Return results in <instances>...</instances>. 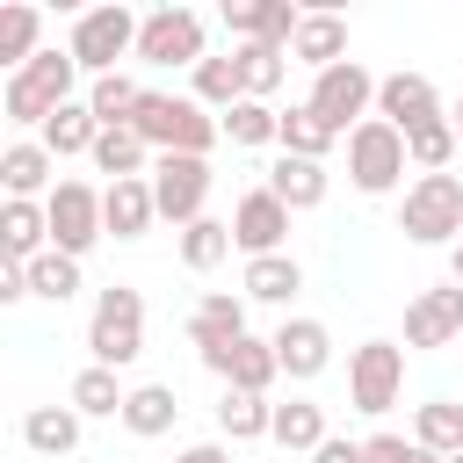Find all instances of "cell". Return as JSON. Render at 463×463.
<instances>
[{"label":"cell","instance_id":"obj_5","mask_svg":"<svg viewBox=\"0 0 463 463\" xmlns=\"http://www.w3.org/2000/svg\"><path fill=\"white\" fill-rule=\"evenodd\" d=\"M398 232H405L412 246H456V239H463V181H456V174H420V181H405Z\"/></svg>","mask_w":463,"mask_h":463},{"label":"cell","instance_id":"obj_10","mask_svg":"<svg viewBox=\"0 0 463 463\" xmlns=\"http://www.w3.org/2000/svg\"><path fill=\"white\" fill-rule=\"evenodd\" d=\"M137 58L145 65H203L210 58V29H203V14L195 7H152L145 14V29H137Z\"/></svg>","mask_w":463,"mask_h":463},{"label":"cell","instance_id":"obj_6","mask_svg":"<svg viewBox=\"0 0 463 463\" xmlns=\"http://www.w3.org/2000/svg\"><path fill=\"white\" fill-rule=\"evenodd\" d=\"M137 29H145V14H130V7H87L80 22H72V58H80V72H94V80H109V72H123L116 58H137Z\"/></svg>","mask_w":463,"mask_h":463},{"label":"cell","instance_id":"obj_15","mask_svg":"<svg viewBox=\"0 0 463 463\" xmlns=\"http://www.w3.org/2000/svg\"><path fill=\"white\" fill-rule=\"evenodd\" d=\"M449 340H463V282L420 289L405 304V347H449Z\"/></svg>","mask_w":463,"mask_h":463},{"label":"cell","instance_id":"obj_23","mask_svg":"<svg viewBox=\"0 0 463 463\" xmlns=\"http://www.w3.org/2000/svg\"><path fill=\"white\" fill-rule=\"evenodd\" d=\"M268 188H275V195L289 203V217H297V210H318V203H326L333 174H326V159H289V152H282V159L268 166Z\"/></svg>","mask_w":463,"mask_h":463},{"label":"cell","instance_id":"obj_14","mask_svg":"<svg viewBox=\"0 0 463 463\" xmlns=\"http://www.w3.org/2000/svg\"><path fill=\"white\" fill-rule=\"evenodd\" d=\"M376 116H383L391 130H420V123H441L449 109H441V87H434L427 72H383V87H376Z\"/></svg>","mask_w":463,"mask_h":463},{"label":"cell","instance_id":"obj_38","mask_svg":"<svg viewBox=\"0 0 463 463\" xmlns=\"http://www.w3.org/2000/svg\"><path fill=\"white\" fill-rule=\"evenodd\" d=\"M333 145H340V130H326L304 101H297V109H282V152H289V159H326Z\"/></svg>","mask_w":463,"mask_h":463},{"label":"cell","instance_id":"obj_33","mask_svg":"<svg viewBox=\"0 0 463 463\" xmlns=\"http://www.w3.org/2000/svg\"><path fill=\"white\" fill-rule=\"evenodd\" d=\"M174 420H181V398H174V383H137V391H130V405H123V427H130L137 441H159Z\"/></svg>","mask_w":463,"mask_h":463},{"label":"cell","instance_id":"obj_24","mask_svg":"<svg viewBox=\"0 0 463 463\" xmlns=\"http://www.w3.org/2000/svg\"><path fill=\"white\" fill-rule=\"evenodd\" d=\"M239 333H246V297H232V289H210V297L188 311L195 354H203V347H224V340H239Z\"/></svg>","mask_w":463,"mask_h":463},{"label":"cell","instance_id":"obj_25","mask_svg":"<svg viewBox=\"0 0 463 463\" xmlns=\"http://www.w3.org/2000/svg\"><path fill=\"white\" fill-rule=\"evenodd\" d=\"M65 405H72L80 420H123V405H130V391L116 383V369H101V362H87V369L72 376V391H65Z\"/></svg>","mask_w":463,"mask_h":463},{"label":"cell","instance_id":"obj_32","mask_svg":"<svg viewBox=\"0 0 463 463\" xmlns=\"http://www.w3.org/2000/svg\"><path fill=\"white\" fill-rule=\"evenodd\" d=\"M36 137H43V152H51V159H80V152H94L101 123H94V109H87V101H65Z\"/></svg>","mask_w":463,"mask_h":463},{"label":"cell","instance_id":"obj_8","mask_svg":"<svg viewBox=\"0 0 463 463\" xmlns=\"http://www.w3.org/2000/svg\"><path fill=\"white\" fill-rule=\"evenodd\" d=\"M398 391H405V347L398 340H362L347 354V405L369 412V420H383L398 405Z\"/></svg>","mask_w":463,"mask_h":463},{"label":"cell","instance_id":"obj_26","mask_svg":"<svg viewBox=\"0 0 463 463\" xmlns=\"http://www.w3.org/2000/svg\"><path fill=\"white\" fill-rule=\"evenodd\" d=\"M275 434V405L268 398H246V391H224L217 398V441L246 449V441H268Z\"/></svg>","mask_w":463,"mask_h":463},{"label":"cell","instance_id":"obj_3","mask_svg":"<svg viewBox=\"0 0 463 463\" xmlns=\"http://www.w3.org/2000/svg\"><path fill=\"white\" fill-rule=\"evenodd\" d=\"M87 354L101 369H130L145 354V297L130 282H109L94 297V311H87Z\"/></svg>","mask_w":463,"mask_h":463},{"label":"cell","instance_id":"obj_41","mask_svg":"<svg viewBox=\"0 0 463 463\" xmlns=\"http://www.w3.org/2000/svg\"><path fill=\"white\" fill-rule=\"evenodd\" d=\"M239 65H246V101H268V94L282 87V72H289V51H275V43H239Z\"/></svg>","mask_w":463,"mask_h":463},{"label":"cell","instance_id":"obj_18","mask_svg":"<svg viewBox=\"0 0 463 463\" xmlns=\"http://www.w3.org/2000/svg\"><path fill=\"white\" fill-rule=\"evenodd\" d=\"M58 159L43 152V137H14L7 152H0V188H7V203H36V195H51L58 181Z\"/></svg>","mask_w":463,"mask_h":463},{"label":"cell","instance_id":"obj_37","mask_svg":"<svg viewBox=\"0 0 463 463\" xmlns=\"http://www.w3.org/2000/svg\"><path fill=\"white\" fill-rule=\"evenodd\" d=\"M224 253H232V217H203V224L181 232V268H188V275L224 268Z\"/></svg>","mask_w":463,"mask_h":463},{"label":"cell","instance_id":"obj_29","mask_svg":"<svg viewBox=\"0 0 463 463\" xmlns=\"http://www.w3.org/2000/svg\"><path fill=\"white\" fill-rule=\"evenodd\" d=\"M22 441L36 456H72L80 449V412L72 405H29L22 412Z\"/></svg>","mask_w":463,"mask_h":463},{"label":"cell","instance_id":"obj_40","mask_svg":"<svg viewBox=\"0 0 463 463\" xmlns=\"http://www.w3.org/2000/svg\"><path fill=\"white\" fill-rule=\"evenodd\" d=\"M29 297H43V304H65V297H80V260L72 253H36L29 260Z\"/></svg>","mask_w":463,"mask_h":463},{"label":"cell","instance_id":"obj_48","mask_svg":"<svg viewBox=\"0 0 463 463\" xmlns=\"http://www.w3.org/2000/svg\"><path fill=\"white\" fill-rule=\"evenodd\" d=\"M449 463H463V456H449Z\"/></svg>","mask_w":463,"mask_h":463},{"label":"cell","instance_id":"obj_9","mask_svg":"<svg viewBox=\"0 0 463 463\" xmlns=\"http://www.w3.org/2000/svg\"><path fill=\"white\" fill-rule=\"evenodd\" d=\"M210 188H217V174H210V159H188V152H166V159H152V203H159V217L166 224H203L210 210Z\"/></svg>","mask_w":463,"mask_h":463},{"label":"cell","instance_id":"obj_31","mask_svg":"<svg viewBox=\"0 0 463 463\" xmlns=\"http://www.w3.org/2000/svg\"><path fill=\"white\" fill-rule=\"evenodd\" d=\"M80 101L94 109V123H101V130H130V116H137L145 87H137L130 72H109V80H87V94H80Z\"/></svg>","mask_w":463,"mask_h":463},{"label":"cell","instance_id":"obj_17","mask_svg":"<svg viewBox=\"0 0 463 463\" xmlns=\"http://www.w3.org/2000/svg\"><path fill=\"white\" fill-rule=\"evenodd\" d=\"M297 22H304V7H289V0H224V29H232L239 43H275V51H289V43H297Z\"/></svg>","mask_w":463,"mask_h":463},{"label":"cell","instance_id":"obj_34","mask_svg":"<svg viewBox=\"0 0 463 463\" xmlns=\"http://www.w3.org/2000/svg\"><path fill=\"white\" fill-rule=\"evenodd\" d=\"M36 36H43V14H36L29 0H14V7H0V65H7V72H22V65H29L36 51H43Z\"/></svg>","mask_w":463,"mask_h":463},{"label":"cell","instance_id":"obj_39","mask_svg":"<svg viewBox=\"0 0 463 463\" xmlns=\"http://www.w3.org/2000/svg\"><path fill=\"white\" fill-rule=\"evenodd\" d=\"M463 145H456V123L441 116V123H420V130H405V159L420 166V174H449V159H456Z\"/></svg>","mask_w":463,"mask_h":463},{"label":"cell","instance_id":"obj_7","mask_svg":"<svg viewBox=\"0 0 463 463\" xmlns=\"http://www.w3.org/2000/svg\"><path fill=\"white\" fill-rule=\"evenodd\" d=\"M405 130H391L383 116H369L362 130H347V181L362 188V195H391L398 181H405Z\"/></svg>","mask_w":463,"mask_h":463},{"label":"cell","instance_id":"obj_30","mask_svg":"<svg viewBox=\"0 0 463 463\" xmlns=\"http://www.w3.org/2000/svg\"><path fill=\"white\" fill-rule=\"evenodd\" d=\"M412 441L427 449V456H463V405L456 398H427L420 412H412Z\"/></svg>","mask_w":463,"mask_h":463},{"label":"cell","instance_id":"obj_19","mask_svg":"<svg viewBox=\"0 0 463 463\" xmlns=\"http://www.w3.org/2000/svg\"><path fill=\"white\" fill-rule=\"evenodd\" d=\"M101 224H109V239H145V232L159 224L152 174H137V181H109V188H101Z\"/></svg>","mask_w":463,"mask_h":463},{"label":"cell","instance_id":"obj_2","mask_svg":"<svg viewBox=\"0 0 463 463\" xmlns=\"http://www.w3.org/2000/svg\"><path fill=\"white\" fill-rule=\"evenodd\" d=\"M72 87H80V58L72 51H36L22 72H7V87H0V109H7V123H51L65 101H72Z\"/></svg>","mask_w":463,"mask_h":463},{"label":"cell","instance_id":"obj_28","mask_svg":"<svg viewBox=\"0 0 463 463\" xmlns=\"http://www.w3.org/2000/svg\"><path fill=\"white\" fill-rule=\"evenodd\" d=\"M275 449H297V456H318L333 434H326V405H311V398H289V405H275V434H268Z\"/></svg>","mask_w":463,"mask_h":463},{"label":"cell","instance_id":"obj_21","mask_svg":"<svg viewBox=\"0 0 463 463\" xmlns=\"http://www.w3.org/2000/svg\"><path fill=\"white\" fill-rule=\"evenodd\" d=\"M289 58H297V65H311V72L340 65V58H347V22H340L333 7H311V14L297 22V43H289Z\"/></svg>","mask_w":463,"mask_h":463},{"label":"cell","instance_id":"obj_42","mask_svg":"<svg viewBox=\"0 0 463 463\" xmlns=\"http://www.w3.org/2000/svg\"><path fill=\"white\" fill-rule=\"evenodd\" d=\"M362 456H369V463H441V456H427L412 434H369Z\"/></svg>","mask_w":463,"mask_h":463},{"label":"cell","instance_id":"obj_13","mask_svg":"<svg viewBox=\"0 0 463 463\" xmlns=\"http://www.w3.org/2000/svg\"><path fill=\"white\" fill-rule=\"evenodd\" d=\"M203 369H210L224 391H246V398H268V383L282 376L275 340H253V333H239V340H224V347H203Z\"/></svg>","mask_w":463,"mask_h":463},{"label":"cell","instance_id":"obj_16","mask_svg":"<svg viewBox=\"0 0 463 463\" xmlns=\"http://www.w3.org/2000/svg\"><path fill=\"white\" fill-rule=\"evenodd\" d=\"M268 340H275V362H282L289 383H311V376L333 369V333H326L318 318H282Z\"/></svg>","mask_w":463,"mask_h":463},{"label":"cell","instance_id":"obj_4","mask_svg":"<svg viewBox=\"0 0 463 463\" xmlns=\"http://www.w3.org/2000/svg\"><path fill=\"white\" fill-rule=\"evenodd\" d=\"M376 72L362 65V58H340V65H326V72H311V94H304V109L326 123V130H362L369 116H376Z\"/></svg>","mask_w":463,"mask_h":463},{"label":"cell","instance_id":"obj_20","mask_svg":"<svg viewBox=\"0 0 463 463\" xmlns=\"http://www.w3.org/2000/svg\"><path fill=\"white\" fill-rule=\"evenodd\" d=\"M297 289H304V268H297V253H260V260H246V275H239V297L246 304H297Z\"/></svg>","mask_w":463,"mask_h":463},{"label":"cell","instance_id":"obj_27","mask_svg":"<svg viewBox=\"0 0 463 463\" xmlns=\"http://www.w3.org/2000/svg\"><path fill=\"white\" fill-rule=\"evenodd\" d=\"M188 80H195L188 94H195L203 109H224V116H232V109L246 101V65H239V51H224V58H203Z\"/></svg>","mask_w":463,"mask_h":463},{"label":"cell","instance_id":"obj_46","mask_svg":"<svg viewBox=\"0 0 463 463\" xmlns=\"http://www.w3.org/2000/svg\"><path fill=\"white\" fill-rule=\"evenodd\" d=\"M449 282H463V239L449 246Z\"/></svg>","mask_w":463,"mask_h":463},{"label":"cell","instance_id":"obj_22","mask_svg":"<svg viewBox=\"0 0 463 463\" xmlns=\"http://www.w3.org/2000/svg\"><path fill=\"white\" fill-rule=\"evenodd\" d=\"M0 246L14 268H29L36 253H51V210L43 203H0Z\"/></svg>","mask_w":463,"mask_h":463},{"label":"cell","instance_id":"obj_12","mask_svg":"<svg viewBox=\"0 0 463 463\" xmlns=\"http://www.w3.org/2000/svg\"><path fill=\"white\" fill-rule=\"evenodd\" d=\"M282 239H289V203H282L268 181L246 188V195L232 203V246H239L246 260H260V253H289Z\"/></svg>","mask_w":463,"mask_h":463},{"label":"cell","instance_id":"obj_11","mask_svg":"<svg viewBox=\"0 0 463 463\" xmlns=\"http://www.w3.org/2000/svg\"><path fill=\"white\" fill-rule=\"evenodd\" d=\"M43 210H51V246L72 253V260H87V253L109 239V224H101V188H87V181H58V188L43 195Z\"/></svg>","mask_w":463,"mask_h":463},{"label":"cell","instance_id":"obj_35","mask_svg":"<svg viewBox=\"0 0 463 463\" xmlns=\"http://www.w3.org/2000/svg\"><path fill=\"white\" fill-rule=\"evenodd\" d=\"M87 159H94V166H101V174H109V181H137V174H145V166H152V145H145V137H137V130H101V137H94V152H87Z\"/></svg>","mask_w":463,"mask_h":463},{"label":"cell","instance_id":"obj_36","mask_svg":"<svg viewBox=\"0 0 463 463\" xmlns=\"http://www.w3.org/2000/svg\"><path fill=\"white\" fill-rule=\"evenodd\" d=\"M224 137H232L239 152H260V145H282V109H275V101H239V109L224 116Z\"/></svg>","mask_w":463,"mask_h":463},{"label":"cell","instance_id":"obj_47","mask_svg":"<svg viewBox=\"0 0 463 463\" xmlns=\"http://www.w3.org/2000/svg\"><path fill=\"white\" fill-rule=\"evenodd\" d=\"M449 123H456V145H463V101H456V109H449Z\"/></svg>","mask_w":463,"mask_h":463},{"label":"cell","instance_id":"obj_44","mask_svg":"<svg viewBox=\"0 0 463 463\" xmlns=\"http://www.w3.org/2000/svg\"><path fill=\"white\" fill-rule=\"evenodd\" d=\"M22 297H29V268L7 260V268H0V304H22Z\"/></svg>","mask_w":463,"mask_h":463},{"label":"cell","instance_id":"obj_43","mask_svg":"<svg viewBox=\"0 0 463 463\" xmlns=\"http://www.w3.org/2000/svg\"><path fill=\"white\" fill-rule=\"evenodd\" d=\"M311 463H369V456H362V441H347V434H333V441H326V449H318Z\"/></svg>","mask_w":463,"mask_h":463},{"label":"cell","instance_id":"obj_45","mask_svg":"<svg viewBox=\"0 0 463 463\" xmlns=\"http://www.w3.org/2000/svg\"><path fill=\"white\" fill-rule=\"evenodd\" d=\"M174 463H232V449H224V441H195V449H181Z\"/></svg>","mask_w":463,"mask_h":463},{"label":"cell","instance_id":"obj_1","mask_svg":"<svg viewBox=\"0 0 463 463\" xmlns=\"http://www.w3.org/2000/svg\"><path fill=\"white\" fill-rule=\"evenodd\" d=\"M130 130L166 159V152H188V159H210V145L224 137V116H210L195 94H166V87H145Z\"/></svg>","mask_w":463,"mask_h":463}]
</instances>
